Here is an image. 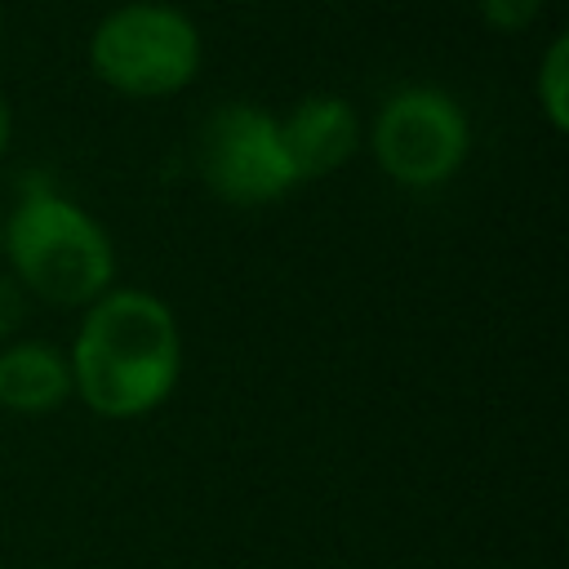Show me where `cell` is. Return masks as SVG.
<instances>
[{
  "instance_id": "obj_1",
  "label": "cell",
  "mask_w": 569,
  "mask_h": 569,
  "mask_svg": "<svg viewBox=\"0 0 569 569\" xmlns=\"http://www.w3.org/2000/svg\"><path fill=\"white\" fill-rule=\"evenodd\" d=\"M71 396L107 422H129L169 400L182 373L178 316L151 289H107L80 316L67 351Z\"/></svg>"
},
{
  "instance_id": "obj_2",
  "label": "cell",
  "mask_w": 569,
  "mask_h": 569,
  "mask_svg": "<svg viewBox=\"0 0 569 569\" xmlns=\"http://www.w3.org/2000/svg\"><path fill=\"white\" fill-rule=\"evenodd\" d=\"M0 253L27 298L49 307H89L116 280L107 227L58 191H31L0 227Z\"/></svg>"
},
{
  "instance_id": "obj_3",
  "label": "cell",
  "mask_w": 569,
  "mask_h": 569,
  "mask_svg": "<svg viewBox=\"0 0 569 569\" xmlns=\"http://www.w3.org/2000/svg\"><path fill=\"white\" fill-rule=\"evenodd\" d=\"M204 40L164 0H129L89 31V71L120 98H169L200 76Z\"/></svg>"
},
{
  "instance_id": "obj_4",
  "label": "cell",
  "mask_w": 569,
  "mask_h": 569,
  "mask_svg": "<svg viewBox=\"0 0 569 569\" xmlns=\"http://www.w3.org/2000/svg\"><path fill=\"white\" fill-rule=\"evenodd\" d=\"M369 147L391 182L431 191L462 169L471 151V124L453 93L431 84H409L378 107Z\"/></svg>"
},
{
  "instance_id": "obj_5",
  "label": "cell",
  "mask_w": 569,
  "mask_h": 569,
  "mask_svg": "<svg viewBox=\"0 0 569 569\" xmlns=\"http://www.w3.org/2000/svg\"><path fill=\"white\" fill-rule=\"evenodd\" d=\"M196 169L200 182L236 209L271 204L298 187L280 142V120L258 102H222L204 116L196 133Z\"/></svg>"
},
{
  "instance_id": "obj_6",
  "label": "cell",
  "mask_w": 569,
  "mask_h": 569,
  "mask_svg": "<svg viewBox=\"0 0 569 569\" xmlns=\"http://www.w3.org/2000/svg\"><path fill=\"white\" fill-rule=\"evenodd\" d=\"M276 120H280V142L289 156L293 182L338 173L360 147V116L338 93H311Z\"/></svg>"
},
{
  "instance_id": "obj_7",
  "label": "cell",
  "mask_w": 569,
  "mask_h": 569,
  "mask_svg": "<svg viewBox=\"0 0 569 569\" xmlns=\"http://www.w3.org/2000/svg\"><path fill=\"white\" fill-rule=\"evenodd\" d=\"M71 400L67 351L36 338H13L0 347V409L18 418L58 413Z\"/></svg>"
},
{
  "instance_id": "obj_8",
  "label": "cell",
  "mask_w": 569,
  "mask_h": 569,
  "mask_svg": "<svg viewBox=\"0 0 569 569\" xmlns=\"http://www.w3.org/2000/svg\"><path fill=\"white\" fill-rule=\"evenodd\" d=\"M533 98L542 120L556 133H565L569 129V36L565 31H556L542 49V62L533 71Z\"/></svg>"
},
{
  "instance_id": "obj_9",
  "label": "cell",
  "mask_w": 569,
  "mask_h": 569,
  "mask_svg": "<svg viewBox=\"0 0 569 569\" xmlns=\"http://www.w3.org/2000/svg\"><path fill=\"white\" fill-rule=\"evenodd\" d=\"M542 13V0H480V18L489 31H525Z\"/></svg>"
},
{
  "instance_id": "obj_10",
  "label": "cell",
  "mask_w": 569,
  "mask_h": 569,
  "mask_svg": "<svg viewBox=\"0 0 569 569\" xmlns=\"http://www.w3.org/2000/svg\"><path fill=\"white\" fill-rule=\"evenodd\" d=\"M27 307H31L27 289H22L9 271H0V342H13V338L22 333V325H27Z\"/></svg>"
},
{
  "instance_id": "obj_11",
  "label": "cell",
  "mask_w": 569,
  "mask_h": 569,
  "mask_svg": "<svg viewBox=\"0 0 569 569\" xmlns=\"http://www.w3.org/2000/svg\"><path fill=\"white\" fill-rule=\"evenodd\" d=\"M9 133H13V116H9V102L0 98V156H4V147H9Z\"/></svg>"
},
{
  "instance_id": "obj_12",
  "label": "cell",
  "mask_w": 569,
  "mask_h": 569,
  "mask_svg": "<svg viewBox=\"0 0 569 569\" xmlns=\"http://www.w3.org/2000/svg\"><path fill=\"white\" fill-rule=\"evenodd\" d=\"M0 227H4V218H0Z\"/></svg>"
}]
</instances>
